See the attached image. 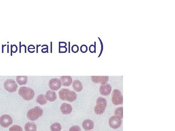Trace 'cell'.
I'll return each instance as SVG.
<instances>
[{
    "label": "cell",
    "instance_id": "6da1fadb",
    "mask_svg": "<svg viewBox=\"0 0 175 131\" xmlns=\"http://www.w3.org/2000/svg\"><path fill=\"white\" fill-rule=\"evenodd\" d=\"M58 94L60 99L62 101L72 102L75 101L77 98L76 93L68 89H61L59 91Z\"/></svg>",
    "mask_w": 175,
    "mask_h": 131
},
{
    "label": "cell",
    "instance_id": "7a4b0ae2",
    "mask_svg": "<svg viewBox=\"0 0 175 131\" xmlns=\"http://www.w3.org/2000/svg\"><path fill=\"white\" fill-rule=\"evenodd\" d=\"M18 93L26 101H30L33 99L35 96L34 90L31 88L26 87L19 88Z\"/></svg>",
    "mask_w": 175,
    "mask_h": 131
},
{
    "label": "cell",
    "instance_id": "3957f363",
    "mask_svg": "<svg viewBox=\"0 0 175 131\" xmlns=\"http://www.w3.org/2000/svg\"><path fill=\"white\" fill-rule=\"evenodd\" d=\"M43 110L39 106H36L29 110L27 113V117L29 120L35 121L43 115Z\"/></svg>",
    "mask_w": 175,
    "mask_h": 131
},
{
    "label": "cell",
    "instance_id": "277c9868",
    "mask_svg": "<svg viewBox=\"0 0 175 131\" xmlns=\"http://www.w3.org/2000/svg\"><path fill=\"white\" fill-rule=\"evenodd\" d=\"M107 105L106 99L99 97L96 101V105L94 107V112L96 115H101L104 113Z\"/></svg>",
    "mask_w": 175,
    "mask_h": 131
},
{
    "label": "cell",
    "instance_id": "5b68a950",
    "mask_svg": "<svg viewBox=\"0 0 175 131\" xmlns=\"http://www.w3.org/2000/svg\"><path fill=\"white\" fill-rule=\"evenodd\" d=\"M111 101L115 105H122L123 102V97L121 91L118 89H114L111 95Z\"/></svg>",
    "mask_w": 175,
    "mask_h": 131
},
{
    "label": "cell",
    "instance_id": "8992f818",
    "mask_svg": "<svg viewBox=\"0 0 175 131\" xmlns=\"http://www.w3.org/2000/svg\"><path fill=\"white\" fill-rule=\"evenodd\" d=\"M4 86L5 90L11 93L16 91L18 88V84L13 79L6 80L4 83Z\"/></svg>",
    "mask_w": 175,
    "mask_h": 131
},
{
    "label": "cell",
    "instance_id": "52a82bcc",
    "mask_svg": "<svg viewBox=\"0 0 175 131\" xmlns=\"http://www.w3.org/2000/svg\"><path fill=\"white\" fill-rule=\"evenodd\" d=\"M109 125L113 129H118L121 126L122 124V120L118 117L114 115L110 118L109 121Z\"/></svg>",
    "mask_w": 175,
    "mask_h": 131
},
{
    "label": "cell",
    "instance_id": "ba28073f",
    "mask_svg": "<svg viewBox=\"0 0 175 131\" xmlns=\"http://www.w3.org/2000/svg\"><path fill=\"white\" fill-rule=\"evenodd\" d=\"M13 123V119L8 115H4L0 118V125L4 128H7Z\"/></svg>",
    "mask_w": 175,
    "mask_h": 131
},
{
    "label": "cell",
    "instance_id": "9c48e42d",
    "mask_svg": "<svg viewBox=\"0 0 175 131\" xmlns=\"http://www.w3.org/2000/svg\"><path fill=\"white\" fill-rule=\"evenodd\" d=\"M49 87L52 90L57 91L61 87V83L60 80L57 78H53L49 82Z\"/></svg>",
    "mask_w": 175,
    "mask_h": 131
},
{
    "label": "cell",
    "instance_id": "30bf717a",
    "mask_svg": "<svg viewBox=\"0 0 175 131\" xmlns=\"http://www.w3.org/2000/svg\"><path fill=\"white\" fill-rule=\"evenodd\" d=\"M100 93L103 96H107L111 91V87L109 84L105 83L102 84L99 88Z\"/></svg>",
    "mask_w": 175,
    "mask_h": 131
},
{
    "label": "cell",
    "instance_id": "8fae6325",
    "mask_svg": "<svg viewBox=\"0 0 175 131\" xmlns=\"http://www.w3.org/2000/svg\"><path fill=\"white\" fill-rule=\"evenodd\" d=\"M109 76H91L92 81L95 83H100L101 84L107 83L109 80Z\"/></svg>",
    "mask_w": 175,
    "mask_h": 131
},
{
    "label": "cell",
    "instance_id": "7c38bea8",
    "mask_svg": "<svg viewBox=\"0 0 175 131\" xmlns=\"http://www.w3.org/2000/svg\"><path fill=\"white\" fill-rule=\"evenodd\" d=\"M61 111L63 115L70 114L72 111V107L69 104L63 103L61 105Z\"/></svg>",
    "mask_w": 175,
    "mask_h": 131
},
{
    "label": "cell",
    "instance_id": "4fadbf2b",
    "mask_svg": "<svg viewBox=\"0 0 175 131\" xmlns=\"http://www.w3.org/2000/svg\"><path fill=\"white\" fill-rule=\"evenodd\" d=\"M61 85L64 87H69L72 83V78L71 76H62L60 78Z\"/></svg>",
    "mask_w": 175,
    "mask_h": 131
},
{
    "label": "cell",
    "instance_id": "5bb4252c",
    "mask_svg": "<svg viewBox=\"0 0 175 131\" xmlns=\"http://www.w3.org/2000/svg\"><path fill=\"white\" fill-rule=\"evenodd\" d=\"M82 127L86 131H89L94 128V123L90 119H86L82 123Z\"/></svg>",
    "mask_w": 175,
    "mask_h": 131
},
{
    "label": "cell",
    "instance_id": "9a60e30c",
    "mask_svg": "<svg viewBox=\"0 0 175 131\" xmlns=\"http://www.w3.org/2000/svg\"><path fill=\"white\" fill-rule=\"evenodd\" d=\"M45 96L47 100L49 102H51L55 101L57 99V94H56V92H54L52 90L47 91Z\"/></svg>",
    "mask_w": 175,
    "mask_h": 131
},
{
    "label": "cell",
    "instance_id": "2e32d148",
    "mask_svg": "<svg viewBox=\"0 0 175 131\" xmlns=\"http://www.w3.org/2000/svg\"><path fill=\"white\" fill-rule=\"evenodd\" d=\"M73 89L76 92H80L83 89L82 83L79 80L74 81L72 84Z\"/></svg>",
    "mask_w": 175,
    "mask_h": 131
},
{
    "label": "cell",
    "instance_id": "e0dca14e",
    "mask_svg": "<svg viewBox=\"0 0 175 131\" xmlns=\"http://www.w3.org/2000/svg\"><path fill=\"white\" fill-rule=\"evenodd\" d=\"M37 127L34 122H28L26 123L24 126V129L26 131H37Z\"/></svg>",
    "mask_w": 175,
    "mask_h": 131
},
{
    "label": "cell",
    "instance_id": "ac0fdd59",
    "mask_svg": "<svg viewBox=\"0 0 175 131\" xmlns=\"http://www.w3.org/2000/svg\"><path fill=\"white\" fill-rule=\"evenodd\" d=\"M16 81L19 85H24L26 84L28 77L26 76H18L16 77Z\"/></svg>",
    "mask_w": 175,
    "mask_h": 131
},
{
    "label": "cell",
    "instance_id": "d6986e66",
    "mask_svg": "<svg viewBox=\"0 0 175 131\" xmlns=\"http://www.w3.org/2000/svg\"><path fill=\"white\" fill-rule=\"evenodd\" d=\"M36 102L38 104L43 105H46L47 100L44 94H40L37 98Z\"/></svg>",
    "mask_w": 175,
    "mask_h": 131
},
{
    "label": "cell",
    "instance_id": "ffe728a7",
    "mask_svg": "<svg viewBox=\"0 0 175 131\" xmlns=\"http://www.w3.org/2000/svg\"><path fill=\"white\" fill-rule=\"evenodd\" d=\"M114 115L115 116L118 117L121 119H123V108L122 107H119L116 108L114 111Z\"/></svg>",
    "mask_w": 175,
    "mask_h": 131
},
{
    "label": "cell",
    "instance_id": "44dd1931",
    "mask_svg": "<svg viewBox=\"0 0 175 131\" xmlns=\"http://www.w3.org/2000/svg\"><path fill=\"white\" fill-rule=\"evenodd\" d=\"M50 129L52 131H61V126L58 123H54L51 125Z\"/></svg>",
    "mask_w": 175,
    "mask_h": 131
},
{
    "label": "cell",
    "instance_id": "7402d4cb",
    "mask_svg": "<svg viewBox=\"0 0 175 131\" xmlns=\"http://www.w3.org/2000/svg\"><path fill=\"white\" fill-rule=\"evenodd\" d=\"M9 131H23V130L21 126L15 125L10 128Z\"/></svg>",
    "mask_w": 175,
    "mask_h": 131
},
{
    "label": "cell",
    "instance_id": "603a6c76",
    "mask_svg": "<svg viewBox=\"0 0 175 131\" xmlns=\"http://www.w3.org/2000/svg\"><path fill=\"white\" fill-rule=\"evenodd\" d=\"M69 131H81V129L78 125H74L70 128Z\"/></svg>",
    "mask_w": 175,
    "mask_h": 131
},
{
    "label": "cell",
    "instance_id": "cb8c5ba5",
    "mask_svg": "<svg viewBox=\"0 0 175 131\" xmlns=\"http://www.w3.org/2000/svg\"><path fill=\"white\" fill-rule=\"evenodd\" d=\"M87 49H88V48H87V46L85 45H83L81 46V48H80V50H81V52L82 53H85L87 52Z\"/></svg>",
    "mask_w": 175,
    "mask_h": 131
},
{
    "label": "cell",
    "instance_id": "d4e9b609",
    "mask_svg": "<svg viewBox=\"0 0 175 131\" xmlns=\"http://www.w3.org/2000/svg\"><path fill=\"white\" fill-rule=\"evenodd\" d=\"M72 50L74 53H77L79 50V47L76 45H75L72 47Z\"/></svg>",
    "mask_w": 175,
    "mask_h": 131
},
{
    "label": "cell",
    "instance_id": "484cf974",
    "mask_svg": "<svg viewBox=\"0 0 175 131\" xmlns=\"http://www.w3.org/2000/svg\"><path fill=\"white\" fill-rule=\"evenodd\" d=\"M11 52H13V53H15L17 52L18 51V47L15 45H11Z\"/></svg>",
    "mask_w": 175,
    "mask_h": 131
},
{
    "label": "cell",
    "instance_id": "4316f807",
    "mask_svg": "<svg viewBox=\"0 0 175 131\" xmlns=\"http://www.w3.org/2000/svg\"><path fill=\"white\" fill-rule=\"evenodd\" d=\"M67 50V49L65 47H59V53H65Z\"/></svg>",
    "mask_w": 175,
    "mask_h": 131
},
{
    "label": "cell",
    "instance_id": "83f0119b",
    "mask_svg": "<svg viewBox=\"0 0 175 131\" xmlns=\"http://www.w3.org/2000/svg\"><path fill=\"white\" fill-rule=\"evenodd\" d=\"M94 50H95V48H94V46H93V45H92L90 47H89V51L90 52H92V53H93L94 52Z\"/></svg>",
    "mask_w": 175,
    "mask_h": 131
},
{
    "label": "cell",
    "instance_id": "f1b7e54d",
    "mask_svg": "<svg viewBox=\"0 0 175 131\" xmlns=\"http://www.w3.org/2000/svg\"></svg>",
    "mask_w": 175,
    "mask_h": 131
},
{
    "label": "cell",
    "instance_id": "f546056e",
    "mask_svg": "<svg viewBox=\"0 0 175 131\" xmlns=\"http://www.w3.org/2000/svg\"><path fill=\"white\" fill-rule=\"evenodd\" d=\"M0 89H1V88H0Z\"/></svg>",
    "mask_w": 175,
    "mask_h": 131
}]
</instances>
